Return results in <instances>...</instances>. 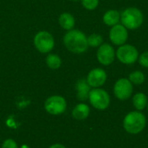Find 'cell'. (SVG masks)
Returning a JSON list of instances; mask_svg holds the SVG:
<instances>
[{
  "instance_id": "cell-12",
  "label": "cell",
  "mask_w": 148,
  "mask_h": 148,
  "mask_svg": "<svg viewBox=\"0 0 148 148\" xmlns=\"http://www.w3.org/2000/svg\"><path fill=\"white\" fill-rule=\"evenodd\" d=\"M75 89H76V96L79 101H84L88 100L89 92L91 90V87L87 82L86 79H80L76 82L75 84Z\"/></svg>"
},
{
  "instance_id": "cell-16",
  "label": "cell",
  "mask_w": 148,
  "mask_h": 148,
  "mask_svg": "<svg viewBox=\"0 0 148 148\" xmlns=\"http://www.w3.org/2000/svg\"><path fill=\"white\" fill-rule=\"evenodd\" d=\"M148 103V98L144 93L139 92L133 96V105L137 111L144 110Z\"/></svg>"
},
{
  "instance_id": "cell-8",
  "label": "cell",
  "mask_w": 148,
  "mask_h": 148,
  "mask_svg": "<svg viewBox=\"0 0 148 148\" xmlns=\"http://www.w3.org/2000/svg\"><path fill=\"white\" fill-rule=\"evenodd\" d=\"M114 94L120 101L128 100L134 93V85L128 78H120L114 85Z\"/></svg>"
},
{
  "instance_id": "cell-18",
  "label": "cell",
  "mask_w": 148,
  "mask_h": 148,
  "mask_svg": "<svg viewBox=\"0 0 148 148\" xmlns=\"http://www.w3.org/2000/svg\"><path fill=\"white\" fill-rule=\"evenodd\" d=\"M128 80L133 85H141L146 80L145 74L140 70H135L130 73L128 75Z\"/></svg>"
},
{
  "instance_id": "cell-3",
  "label": "cell",
  "mask_w": 148,
  "mask_h": 148,
  "mask_svg": "<svg viewBox=\"0 0 148 148\" xmlns=\"http://www.w3.org/2000/svg\"><path fill=\"white\" fill-rule=\"evenodd\" d=\"M144 22V15L137 7H127L121 13V23L128 30L139 29Z\"/></svg>"
},
{
  "instance_id": "cell-9",
  "label": "cell",
  "mask_w": 148,
  "mask_h": 148,
  "mask_svg": "<svg viewBox=\"0 0 148 148\" xmlns=\"http://www.w3.org/2000/svg\"><path fill=\"white\" fill-rule=\"evenodd\" d=\"M96 58L99 63H101L103 66L111 65L116 58L115 50L114 47L109 43L103 42L97 49Z\"/></svg>"
},
{
  "instance_id": "cell-25",
  "label": "cell",
  "mask_w": 148,
  "mask_h": 148,
  "mask_svg": "<svg viewBox=\"0 0 148 148\" xmlns=\"http://www.w3.org/2000/svg\"><path fill=\"white\" fill-rule=\"evenodd\" d=\"M147 110H148V103H147Z\"/></svg>"
},
{
  "instance_id": "cell-22",
  "label": "cell",
  "mask_w": 148,
  "mask_h": 148,
  "mask_svg": "<svg viewBox=\"0 0 148 148\" xmlns=\"http://www.w3.org/2000/svg\"><path fill=\"white\" fill-rule=\"evenodd\" d=\"M2 148H18V145L13 139H7L3 142Z\"/></svg>"
},
{
  "instance_id": "cell-2",
  "label": "cell",
  "mask_w": 148,
  "mask_h": 148,
  "mask_svg": "<svg viewBox=\"0 0 148 148\" xmlns=\"http://www.w3.org/2000/svg\"><path fill=\"white\" fill-rule=\"evenodd\" d=\"M123 128L130 134L141 133L147 126V118L140 111H132L123 119Z\"/></svg>"
},
{
  "instance_id": "cell-21",
  "label": "cell",
  "mask_w": 148,
  "mask_h": 148,
  "mask_svg": "<svg viewBox=\"0 0 148 148\" xmlns=\"http://www.w3.org/2000/svg\"><path fill=\"white\" fill-rule=\"evenodd\" d=\"M138 62L140 66H142L143 68L148 69V51H145L139 56Z\"/></svg>"
},
{
  "instance_id": "cell-1",
  "label": "cell",
  "mask_w": 148,
  "mask_h": 148,
  "mask_svg": "<svg viewBox=\"0 0 148 148\" xmlns=\"http://www.w3.org/2000/svg\"><path fill=\"white\" fill-rule=\"evenodd\" d=\"M63 44L69 51L74 54H82L88 49L87 36L75 29L67 31L63 36Z\"/></svg>"
},
{
  "instance_id": "cell-15",
  "label": "cell",
  "mask_w": 148,
  "mask_h": 148,
  "mask_svg": "<svg viewBox=\"0 0 148 148\" xmlns=\"http://www.w3.org/2000/svg\"><path fill=\"white\" fill-rule=\"evenodd\" d=\"M59 24L62 29L69 31L75 28V18L69 12H63L59 16L58 18Z\"/></svg>"
},
{
  "instance_id": "cell-14",
  "label": "cell",
  "mask_w": 148,
  "mask_h": 148,
  "mask_svg": "<svg viewBox=\"0 0 148 148\" xmlns=\"http://www.w3.org/2000/svg\"><path fill=\"white\" fill-rule=\"evenodd\" d=\"M102 21L107 26H114L121 23V12L117 10H108L104 13Z\"/></svg>"
},
{
  "instance_id": "cell-11",
  "label": "cell",
  "mask_w": 148,
  "mask_h": 148,
  "mask_svg": "<svg viewBox=\"0 0 148 148\" xmlns=\"http://www.w3.org/2000/svg\"><path fill=\"white\" fill-rule=\"evenodd\" d=\"M86 80L92 88H101L106 83L108 80V74L103 69L95 68L88 72Z\"/></svg>"
},
{
  "instance_id": "cell-17",
  "label": "cell",
  "mask_w": 148,
  "mask_h": 148,
  "mask_svg": "<svg viewBox=\"0 0 148 148\" xmlns=\"http://www.w3.org/2000/svg\"><path fill=\"white\" fill-rule=\"evenodd\" d=\"M45 62L47 67L52 70L60 69L62 64V58L57 54H49V53L45 58Z\"/></svg>"
},
{
  "instance_id": "cell-7",
  "label": "cell",
  "mask_w": 148,
  "mask_h": 148,
  "mask_svg": "<svg viewBox=\"0 0 148 148\" xmlns=\"http://www.w3.org/2000/svg\"><path fill=\"white\" fill-rule=\"evenodd\" d=\"M45 111L51 115L62 114L67 109L66 99L62 95H51L44 102Z\"/></svg>"
},
{
  "instance_id": "cell-6",
  "label": "cell",
  "mask_w": 148,
  "mask_h": 148,
  "mask_svg": "<svg viewBox=\"0 0 148 148\" xmlns=\"http://www.w3.org/2000/svg\"><path fill=\"white\" fill-rule=\"evenodd\" d=\"M115 55L116 58L122 64L132 65L138 61L140 53L135 46L125 43L118 47V49L115 51Z\"/></svg>"
},
{
  "instance_id": "cell-23",
  "label": "cell",
  "mask_w": 148,
  "mask_h": 148,
  "mask_svg": "<svg viewBox=\"0 0 148 148\" xmlns=\"http://www.w3.org/2000/svg\"><path fill=\"white\" fill-rule=\"evenodd\" d=\"M49 148H67L65 146H63L62 144H60V143H56V144H53L51 145Z\"/></svg>"
},
{
  "instance_id": "cell-4",
  "label": "cell",
  "mask_w": 148,
  "mask_h": 148,
  "mask_svg": "<svg viewBox=\"0 0 148 148\" xmlns=\"http://www.w3.org/2000/svg\"><path fill=\"white\" fill-rule=\"evenodd\" d=\"M33 43L37 51L42 54H49L55 48V38L51 33L46 30L37 32L33 39Z\"/></svg>"
},
{
  "instance_id": "cell-19",
  "label": "cell",
  "mask_w": 148,
  "mask_h": 148,
  "mask_svg": "<svg viewBox=\"0 0 148 148\" xmlns=\"http://www.w3.org/2000/svg\"><path fill=\"white\" fill-rule=\"evenodd\" d=\"M87 39H88V47L98 48V47H100L103 43V37H102V36L98 34V33H93V34L89 35L88 36H87Z\"/></svg>"
},
{
  "instance_id": "cell-13",
  "label": "cell",
  "mask_w": 148,
  "mask_h": 148,
  "mask_svg": "<svg viewBox=\"0 0 148 148\" xmlns=\"http://www.w3.org/2000/svg\"><path fill=\"white\" fill-rule=\"evenodd\" d=\"M90 114V108L84 102L77 104L72 110V117L76 121L86 120Z\"/></svg>"
},
{
  "instance_id": "cell-20",
  "label": "cell",
  "mask_w": 148,
  "mask_h": 148,
  "mask_svg": "<svg viewBox=\"0 0 148 148\" xmlns=\"http://www.w3.org/2000/svg\"><path fill=\"white\" fill-rule=\"evenodd\" d=\"M82 5L88 10H94L99 5V0H81Z\"/></svg>"
},
{
  "instance_id": "cell-5",
  "label": "cell",
  "mask_w": 148,
  "mask_h": 148,
  "mask_svg": "<svg viewBox=\"0 0 148 148\" xmlns=\"http://www.w3.org/2000/svg\"><path fill=\"white\" fill-rule=\"evenodd\" d=\"M88 101L94 108L100 111L106 110L111 101L108 93L101 88H92L89 92Z\"/></svg>"
},
{
  "instance_id": "cell-10",
  "label": "cell",
  "mask_w": 148,
  "mask_h": 148,
  "mask_svg": "<svg viewBox=\"0 0 148 148\" xmlns=\"http://www.w3.org/2000/svg\"><path fill=\"white\" fill-rule=\"evenodd\" d=\"M108 36L112 44L119 47L127 43L128 40V29L120 23L111 27Z\"/></svg>"
},
{
  "instance_id": "cell-24",
  "label": "cell",
  "mask_w": 148,
  "mask_h": 148,
  "mask_svg": "<svg viewBox=\"0 0 148 148\" xmlns=\"http://www.w3.org/2000/svg\"><path fill=\"white\" fill-rule=\"evenodd\" d=\"M22 148H29V147H28V146H26V145H23V146L22 147Z\"/></svg>"
}]
</instances>
